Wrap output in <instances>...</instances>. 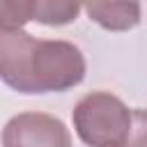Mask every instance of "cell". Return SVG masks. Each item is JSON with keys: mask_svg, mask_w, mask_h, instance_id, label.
Listing matches in <instances>:
<instances>
[{"mask_svg": "<svg viewBox=\"0 0 147 147\" xmlns=\"http://www.w3.org/2000/svg\"><path fill=\"white\" fill-rule=\"evenodd\" d=\"M87 16L110 32H126L140 23V0H85Z\"/></svg>", "mask_w": 147, "mask_h": 147, "instance_id": "4", "label": "cell"}, {"mask_svg": "<svg viewBox=\"0 0 147 147\" xmlns=\"http://www.w3.org/2000/svg\"><path fill=\"white\" fill-rule=\"evenodd\" d=\"M34 16V0H0V32L23 30Z\"/></svg>", "mask_w": 147, "mask_h": 147, "instance_id": "6", "label": "cell"}, {"mask_svg": "<svg viewBox=\"0 0 147 147\" xmlns=\"http://www.w3.org/2000/svg\"><path fill=\"white\" fill-rule=\"evenodd\" d=\"M85 71V55L71 41L0 32V80L21 94L67 92L83 83Z\"/></svg>", "mask_w": 147, "mask_h": 147, "instance_id": "1", "label": "cell"}, {"mask_svg": "<svg viewBox=\"0 0 147 147\" xmlns=\"http://www.w3.org/2000/svg\"><path fill=\"white\" fill-rule=\"evenodd\" d=\"M85 0H34V16L32 21L41 25H69L78 18Z\"/></svg>", "mask_w": 147, "mask_h": 147, "instance_id": "5", "label": "cell"}, {"mask_svg": "<svg viewBox=\"0 0 147 147\" xmlns=\"http://www.w3.org/2000/svg\"><path fill=\"white\" fill-rule=\"evenodd\" d=\"M2 147H71V133L55 115L18 113L2 129Z\"/></svg>", "mask_w": 147, "mask_h": 147, "instance_id": "3", "label": "cell"}, {"mask_svg": "<svg viewBox=\"0 0 147 147\" xmlns=\"http://www.w3.org/2000/svg\"><path fill=\"white\" fill-rule=\"evenodd\" d=\"M71 119L78 138L87 147H119L129 136L133 110L119 96L96 90L76 103Z\"/></svg>", "mask_w": 147, "mask_h": 147, "instance_id": "2", "label": "cell"}, {"mask_svg": "<svg viewBox=\"0 0 147 147\" xmlns=\"http://www.w3.org/2000/svg\"><path fill=\"white\" fill-rule=\"evenodd\" d=\"M119 147H147V110L145 108H133L129 136Z\"/></svg>", "mask_w": 147, "mask_h": 147, "instance_id": "7", "label": "cell"}]
</instances>
